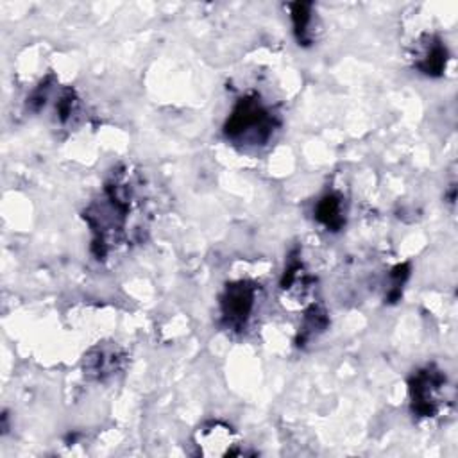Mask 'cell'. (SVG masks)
I'll list each match as a JSON object with an SVG mask.
<instances>
[{"mask_svg":"<svg viewBox=\"0 0 458 458\" xmlns=\"http://www.w3.org/2000/svg\"><path fill=\"white\" fill-rule=\"evenodd\" d=\"M134 209L136 191L132 174L118 166L104 182L100 199L93 200L82 213L91 231V252L98 261H104L118 245L131 243L127 225Z\"/></svg>","mask_w":458,"mask_h":458,"instance_id":"1","label":"cell"},{"mask_svg":"<svg viewBox=\"0 0 458 458\" xmlns=\"http://www.w3.org/2000/svg\"><path fill=\"white\" fill-rule=\"evenodd\" d=\"M277 116L258 93H247L236 100L224 122V136L234 145H265L276 127Z\"/></svg>","mask_w":458,"mask_h":458,"instance_id":"2","label":"cell"},{"mask_svg":"<svg viewBox=\"0 0 458 458\" xmlns=\"http://www.w3.org/2000/svg\"><path fill=\"white\" fill-rule=\"evenodd\" d=\"M447 377L442 369L429 363L417 370L408 379L410 408L419 419L437 417L445 403Z\"/></svg>","mask_w":458,"mask_h":458,"instance_id":"3","label":"cell"},{"mask_svg":"<svg viewBox=\"0 0 458 458\" xmlns=\"http://www.w3.org/2000/svg\"><path fill=\"white\" fill-rule=\"evenodd\" d=\"M259 284L249 279L231 281L224 286L218 304H220V322L225 329L240 333L245 329L247 322L250 320L256 301H258Z\"/></svg>","mask_w":458,"mask_h":458,"instance_id":"4","label":"cell"},{"mask_svg":"<svg viewBox=\"0 0 458 458\" xmlns=\"http://www.w3.org/2000/svg\"><path fill=\"white\" fill-rule=\"evenodd\" d=\"M125 354L116 345L98 344L84 354V374L95 381H107L123 370Z\"/></svg>","mask_w":458,"mask_h":458,"instance_id":"5","label":"cell"},{"mask_svg":"<svg viewBox=\"0 0 458 458\" xmlns=\"http://www.w3.org/2000/svg\"><path fill=\"white\" fill-rule=\"evenodd\" d=\"M449 61V52L445 43L433 34H426L422 38L420 52L413 63L415 70L428 77H440L447 66Z\"/></svg>","mask_w":458,"mask_h":458,"instance_id":"6","label":"cell"},{"mask_svg":"<svg viewBox=\"0 0 458 458\" xmlns=\"http://www.w3.org/2000/svg\"><path fill=\"white\" fill-rule=\"evenodd\" d=\"M315 218L327 231L338 233L345 225V209L344 199L336 191H327L315 204Z\"/></svg>","mask_w":458,"mask_h":458,"instance_id":"7","label":"cell"},{"mask_svg":"<svg viewBox=\"0 0 458 458\" xmlns=\"http://www.w3.org/2000/svg\"><path fill=\"white\" fill-rule=\"evenodd\" d=\"M327 327H329V317H327V311L324 310V306L311 304L302 315V324L297 331L295 345L304 347L313 338H317L320 333H324Z\"/></svg>","mask_w":458,"mask_h":458,"instance_id":"8","label":"cell"},{"mask_svg":"<svg viewBox=\"0 0 458 458\" xmlns=\"http://www.w3.org/2000/svg\"><path fill=\"white\" fill-rule=\"evenodd\" d=\"M290 7V18L293 27V36L301 47L313 45V4L311 2H293Z\"/></svg>","mask_w":458,"mask_h":458,"instance_id":"9","label":"cell"},{"mask_svg":"<svg viewBox=\"0 0 458 458\" xmlns=\"http://www.w3.org/2000/svg\"><path fill=\"white\" fill-rule=\"evenodd\" d=\"M410 277V263H397L390 272H388V288L385 293V302L394 304L401 299L404 283Z\"/></svg>","mask_w":458,"mask_h":458,"instance_id":"10","label":"cell"},{"mask_svg":"<svg viewBox=\"0 0 458 458\" xmlns=\"http://www.w3.org/2000/svg\"><path fill=\"white\" fill-rule=\"evenodd\" d=\"M79 107V97L75 93L73 88H64L61 91V95L57 97L55 102V111H57V118L61 123H66L72 120V116L77 113Z\"/></svg>","mask_w":458,"mask_h":458,"instance_id":"11","label":"cell"}]
</instances>
